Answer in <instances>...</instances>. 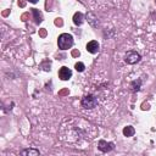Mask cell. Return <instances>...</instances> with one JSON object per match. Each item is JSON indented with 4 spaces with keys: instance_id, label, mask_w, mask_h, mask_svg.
<instances>
[{
    "instance_id": "cell-11",
    "label": "cell",
    "mask_w": 156,
    "mask_h": 156,
    "mask_svg": "<svg viewBox=\"0 0 156 156\" xmlns=\"http://www.w3.org/2000/svg\"><path fill=\"white\" fill-rule=\"evenodd\" d=\"M134 133H135V129H134V127H132V126H127V127L123 128V134H124L126 136H133Z\"/></svg>"
},
{
    "instance_id": "cell-12",
    "label": "cell",
    "mask_w": 156,
    "mask_h": 156,
    "mask_svg": "<svg viewBox=\"0 0 156 156\" xmlns=\"http://www.w3.org/2000/svg\"><path fill=\"white\" fill-rule=\"evenodd\" d=\"M32 12H33V15H34L35 22H37V23H40V22L43 21V16H41V13L39 12V10H37V9H32Z\"/></svg>"
},
{
    "instance_id": "cell-5",
    "label": "cell",
    "mask_w": 156,
    "mask_h": 156,
    "mask_svg": "<svg viewBox=\"0 0 156 156\" xmlns=\"http://www.w3.org/2000/svg\"><path fill=\"white\" fill-rule=\"evenodd\" d=\"M113 147H115V144L111 141L107 143L106 140H99V143H98V149L102 152H108V151L113 150Z\"/></svg>"
},
{
    "instance_id": "cell-16",
    "label": "cell",
    "mask_w": 156,
    "mask_h": 156,
    "mask_svg": "<svg viewBox=\"0 0 156 156\" xmlns=\"http://www.w3.org/2000/svg\"><path fill=\"white\" fill-rule=\"evenodd\" d=\"M155 4H156V0H155Z\"/></svg>"
},
{
    "instance_id": "cell-7",
    "label": "cell",
    "mask_w": 156,
    "mask_h": 156,
    "mask_svg": "<svg viewBox=\"0 0 156 156\" xmlns=\"http://www.w3.org/2000/svg\"><path fill=\"white\" fill-rule=\"evenodd\" d=\"M85 49H87V51L90 52V54H96V52L99 51V43H98L96 40H90V41L87 44Z\"/></svg>"
},
{
    "instance_id": "cell-2",
    "label": "cell",
    "mask_w": 156,
    "mask_h": 156,
    "mask_svg": "<svg viewBox=\"0 0 156 156\" xmlns=\"http://www.w3.org/2000/svg\"><path fill=\"white\" fill-rule=\"evenodd\" d=\"M57 45L61 50H68L73 45V37L68 33H62L58 35L57 39Z\"/></svg>"
},
{
    "instance_id": "cell-8",
    "label": "cell",
    "mask_w": 156,
    "mask_h": 156,
    "mask_svg": "<svg viewBox=\"0 0 156 156\" xmlns=\"http://www.w3.org/2000/svg\"><path fill=\"white\" fill-rule=\"evenodd\" d=\"M84 22V15L82 12H76L73 15V23L76 26H80Z\"/></svg>"
},
{
    "instance_id": "cell-10",
    "label": "cell",
    "mask_w": 156,
    "mask_h": 156,
    "mask_svg": "<svg viewBox=\"0 0 156 156\" xmlns=\"http://www.w3.org/2000/svg\"><path fill=\"white\" fill-rule=\"evenodd\" d=\"M87 18H88V22H89L93 27H96V26H98V20H96V17H95V15H94L93 12L87 13Z\"/></svg>"
},
{
    "instance_id": "cell-9",
    "label": "cell",
    "mask_w": 156,
    "mask_h": 156,
    "mask_svg": "<svg viewBox=\"0 0 156 156\" xmlns=\"http://www.w3.org/2000/svg\"><path fill=\"white\" fill-rule=\"evenodd\" d=\"M21 155H23V156H29V155L30 156H39L40 152L35 149H24L21 151Z\"/></svg>"
},
{
    "instance_id": "cell-3",
    "label": "cell",
    "mask_w": 156,
    "mask_h": 156,
    "mask_svg": "<svg viewBox=\"0 0 156 156\" xmlns=\"http://www.w3.org/2000/svg\"><path fill=\"white\" fill-rule=\"evenodd\" d=\"M98 102H99V101H98V98H96L95 95L88 94V95H85V96L82 98L80 105H82V107L85 108V110H93V108H95V107L98 106Z\"/></svg>"
},
{
    "instance_id": "cell-14",
    "label": "cell",
    "mask_w": 156,
    "mask_h": 156,
    "mask_svg": "<svg viewBox=\"0 0 156 156\" xmlns=\"http://www.w3.org/2000/svg\"><path fill=\"white\" fill-rule=\"evenodd\" d=\"M74 68H76L78 72H83V71H84V68H85V66H84V63H83V62H77V63L74 65Z\"/></svg>"
},
{
    "instance_id": "cell-6",
    "label": "cell",
    "mask_w": 156,
    "mask_h": 156,
    "mask_svg": "<svg viewBox=\"0 0 156 156\" xmlns=\"http://www.w3.org/2000/svg\"><path fill=\"white\" fill-rule=\"evenodd\" d=\"M58 77H60V79H62V80H68V79L72 77V71H71L68 67L63 66V67H61V68L58 69Z\"/></svg>"
},
{
    "instance_id": "cell-4",
    "label": "cell",
    "mask_w": 156,
    "mask_h": 156,
    "mask_svg": "<svg viewBox=\"0 0 156 156\" xmlns=\"http://www.w3.org/2000/svg\"><path fill=\"white\" fill-rule=\"evenodd\" d=\"M140 58H141V56H140V54L136 52V51H128V52L126 54V56H124V61H126L128 65H134V63L139 62Z\"/></svg>"
},
{
    "instance_id": "cell-13",
    "label": "cell",
    "mask_w": 156,
    "mask_h": 156,
    "mask_svg": "<svg viewBox=\"0 0 156 156\" xmlns=\"http://www.w3.org/2000/svg\"><path fill=\"white\" fill-rule=\"evenodd\" d=\"M140 87H141V79H138V80H134L130 83V88L133 91H138L140 89Z\"/></svg>"
},
{
    "instance_id": "cell-1",
    "label": "cell",
    "mask_w": 156,
    "mask_h": 156,
    "mask_svg": "<svg viewBox=\"0 0 156 156\" xmlns=\"http://www.w3.org/2000/svg\"><path fill=\"white\" fill-rule=\"evenodd\" d=\"M98 134V129L89 121L80 117L66 118L58 130L60 139L73 147H84Z\"/></svg>"
},
{
    "instance_id": "cell-15",
    "label": "cell",
    "mask_w": 156,
    "mask_h": 156,
    "mask_svg": "<svg viewBox=\"0 0 156 156\" xmlns=\"http://www.w3.org/2000/svg\"><path fill=\"white\" fill-rule=\"evenodd\" d=\"M28 1H30V2H32V4H35V2H37V1H38V0H28Z\"/></svg>"
}]
</instances>
